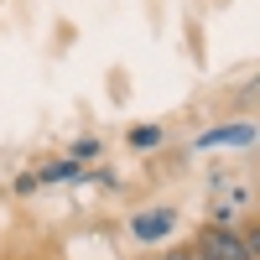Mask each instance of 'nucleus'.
<instances>
[{
  "label": "nucleus",
  "mask_w": 260,
  "mask_h": 260,
  "mask_svg": "<svg viewBox=\"0 0 260 260\" xmlns=\"http://www.w3.org/2000/svg\"><path fill=\"white\" fill-rule=\"evenodd\" d=\"M255 141V130L250 125H224V130H208L203 146H250Z\"/></svg>",
  "instance_id": "f03ea898"
},
{
  "label": "nucleus",
  "mask_w": 260,
  "mask_h": 260,
  "mask_svg": "<svg viewBox=\"0 0 260 260\" xmlns=\"http://www.w3.org/2000/svg\"><path fill=\"white\" fill-rule=\"evenodd\" d=\"M172 224H177V219H172V213L161 208V213H141V219L130 224V229H136V240H141V245H156V240H161V234H167Z\"/></svg>",
  "instance_id": "f257e3e1"
},
{
  "label": "nucleus",
  "mask_w": 260,
  "mask_h": 260,
  "mask_svg": "<svg viewBox=\"0 0 260 260\" xmlns=\"http://www.w3.org/2000/svg\"><path fill=\"white\" fill-rule=\"evenodd\" d=\"M73 172H78L73 161H52V167H42V177H37V182H57V177H73Z\"/></svg>",
  "instance_id": "7ed1b4c3"
},
{
  "label": "nucleus",
  "mask_w": 260,
  "mask_h": 260,
  "mask_svg": "<svg viewBox=\"0 0 260 260\" xmlns=\"http://www.w3.org/2000/svg\"><path fill=\"white\" fill-rule=\"evenodd\" d=\"M130 146H156V125H146V130H130Z\"/></svg>",
  "instance_id": "20e7f679"
}]
</instances>
